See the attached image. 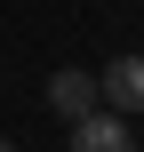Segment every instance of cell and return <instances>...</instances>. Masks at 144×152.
<instances>
[{
	"label": "cell",
	"mask_w": 144,
	"mask_h": 152,
	"mask_svg": "<svg viewBox=\"0 0 144 152\" xmlns=\"http://www.w3.org/2000/svg\"><path fill=\"white\" fill-rule=\"evenodd\" d=\"M96 96H104V112L136 120L144 112V56H112V64L96 72Z\"/></svg>",
	"instance_id": "6da1fadb"
},
{
	"label": "cell",
	"mask_w": 144,
	"mask_h": 152,
	"mask_svg": "<svg viewBox=\"0 0 144 152\" xmlns=\"http://www.w3.org/2000/svg\"><path fill=\"white\" fill-rule=\"evenodd\" d=\"M96 104H104V96H96V72H80V64H72V72H48V112H56V120H88Z\"/></svg>",
	"instance_id": "7a4b0ae2"
},
{
	"label": "cell",
	"mask_w": 144,
	"mask_h": 152,
	"mask_svg": "<svg viewBox=\"0 0 144 152\" xmlns=\"http://www.w3.org/2000/svg\"><path fill=\"white\" fill-rule=\"evenodd\" d=\"M72 152H136V136H128V120L120 112H88V120H72Z\"/></svg>",
	"instance_id": "3957f363"
},
{
	"label": "cell",
	"mask_w": 144,
	"mask_h": 152,
	"mask_svg": "<svg viewBox=\"0 0 144 152\" xmlns=\"http://www.w3.org/2000/svg\"><path fill=\"white\" fill-rule=\"evenodd\" d=\"M0 152H16V144H8V136H0Z\"/></svg>",
	"instance_id": "277c9868"
}]
</instances>
